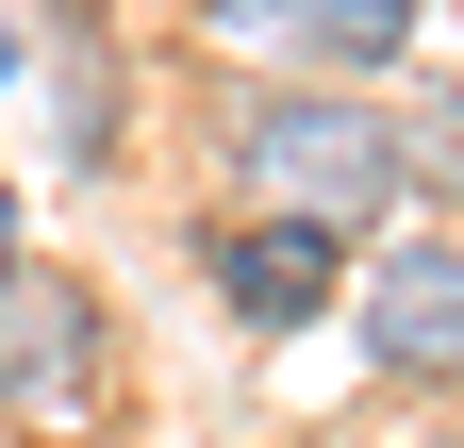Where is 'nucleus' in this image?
Instances as JSON below:
<instances>
[{
	"instance_id": "f257e3e1",
	"label": "nucleus",
	"mask_w": 464,
	"mask_h": 448,
	"mask_svg": "<svg viewBox=\"0 0 464 448\" xmlns=\"http://www.w3.org/2000/svg\"><path fill=\"white\" fill-rule=\"evenodd\" d=\"M216 183L266 200V216H332V233H365V216L398 200V100L365 83H315V67H266L216 100Z\"/></svg>"
},
{
	"instance_id": "f03ea898",
	"label": "nucleus",
	"mask_w": 464,
	"mask_h": 448,
	"mask_svg": "<svg viewBox=\"0 0 464 448\" xmlns=\"http://www.w3.org/2000/svg\"><path fill=\"white\" fill-rule=\"evenodd\" d=\"M116 399V299L83 266H17L0 283V415L17 432H100Z\"/></svg>"
},
{
	"instance_id": "7ed1b4c3",
	"label": "nucleus",
	"mask_w": 464,
	"mask_h": 448,
	"mask_svg": "<svg viewBox=\"0 0 464 448\" xmlns=\"http://www.w3.org/2000/svg\"><path fill=\"white\" fill-rule=\"evenodd\" d=\"M199 283H216L232 332H315V316H348V233H332V216L216 200V216H199Z\"/></svg>"
},
{
	"instance_id": "20e7f679",
	"label": "nucleus",
	"mask_w": 464,
	"mask_h": 448,
	"mask_svg": "<svg viewBox=\"0 0 464 448\" xmlns=\"http://www.w3.org/2000/svg\"><path fill=\"white\" fill-rule=\"evenodd\" d=\"M348 332H365L382 382H415V399H464V233H398L348 266Z\"/></svg>"
},
{
	"instance_id": "39448f33",
	"label": "nucleus",
	"mask_w": 464,
	"mask_h": 448,
	"mask_svg": "<svg viewBox=\"0 0 464 448\" xmlns=\"http://www.w3.org/2000/svg\"><path fill=\"white\" fill-rule=\"evenodd\" d=\"M199 17H216L232 50H266V67H315V83H382V67H415L431 0H199Z\"/></svg>"
},
{
	"instance_id": "423d86ee",
	"label": "nucleus",
	"mask_w": 464,
	"mask_h": 448,
	"mask_svg": "<svg viewBox=\"0 0 464 448\" xmlns=\"http://www.w3.org/2000/svg\"><path fill=\"white\" fill-rule=\"evenodd\" d=\"M398 200H448L464 216V83H415V100H398Z\"/></svg>"
},
{
	"instance_id": "0eeeda50",
	"label": "nucleus",
	"mask_w": 464,
	"mask_h": 448,
	"mask_svg": "<svg viewBox=\"0 0 464 448\" xmlns=\"http://www.w3.org/2000/svg\"><path fill=\"white\" fill-rule=\"evenodd\" d=\"M67 166H116V67L67 50Z\"/></svg>"
},
{
	"instance_id": "6e6552de",
	"label": "nucleus",
	"mask_w": 464,
	"mask_h": 448,
	"mask_svg": "<svg viewBox=\"0 0 464 448\" xmlns=\"http://www.w3.org/2000/svg\"><path fill=\"white\" fill-rule=\"evenodd\" d=\"M17 266H34V233H17V183H0V283H17Z\"/></svg>"
},
{
	"instance_id": "1a4fd4ad",
	"label": "nucleus",
	"mask_w": 464,
	"mask_h": 448,
	"mask_svg": "<svg viewBox=\"0 0 464 448\" xmlns=\"http://www.w3.org/2000/svg\"><path fill=\"white\" fill-rule=\"evenodd\" d=\"M398 448H464V399H448V415H415V432H398Z\"/></svg>"
},
{
	"instance_id": "9d476101",
	"label": "nucleus",
	"mask_w": 464,
	"mask_h": 448,
	"mask_svg": "<svg viewBox=\"0 0 464 448\" xmlns=\"http://www.w3.org/2000/svg\"><path fill=\"white\" fill-rule=\"evenodd\" d=\"M34 448H116V432H34Z\"/></svg>"
},
{
	"instance_id": "9b49d317",
	"label": "nucleus",
	"mask_w": 464,
	"mask_h": 448,
	"mask_svg": "<svg viewBox=\"0 0 464 448\" xmlns=\"http://www.w3.org/2000/svg\"><path fill=\"white\" fill-rule=\"evenodd\" d=\"M0 83H17V34H0Z\"/></svg>"
}]
</instances>
